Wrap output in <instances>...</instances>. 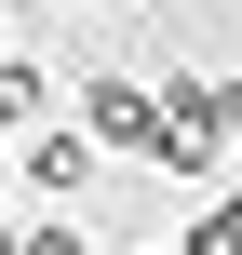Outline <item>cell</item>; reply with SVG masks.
<instances>
[{
	"label": "cell",
	"instance_id": "6da1fadb",
	"mask_svg": "<svg viewBox=\"0 0 242 255\" xmlns=\"http://www.w3.org/2000/svg\"><path fill=\"white\" fill-rule=\"evenodd\" d=\"M94 134H108V148H162V108H148V81H94Z\"/></svg>",
	"mask_w": 242,
	"mask_h": 255
},
{
	"label": "cell",
	"instance_id": "7a4b0ae2",
	"mask_svg": "<svg viewBox=\"0 0 242 255\" xmlns=\"http://www.w3.org/2000/svg\"><path fill=\"white\" fill-rule=\"evenodd\" d=\"M27 175H40V188H81V175H94V148H81V134H40V148H27Z\"/></svg>",
	"mask_w": 242,
	"mask_h": 255
}]
</instances>
